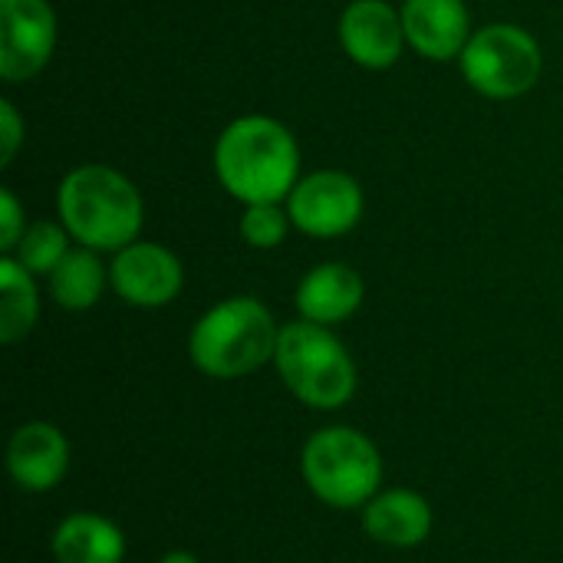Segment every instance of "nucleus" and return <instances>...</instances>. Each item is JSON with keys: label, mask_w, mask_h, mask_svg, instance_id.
<instances>
[{"label": "nucleus", "mask_w": 563, "mask_h": 563, "mask_svg": "<svg viewBox=\"0 0 563 563\" xmlns=\"http://www.w3.org/2000/svg\"><path fill=\"white\" fill-rule=\"evenodd\" d=\"M214 168L228 195L244 205H280L297 188L300 152L287 125L267 115L231 122L214 145Z\"/></svg>", "instance_id": "nucleus-1"}, {"label": "nucleus", "mask_w": 563, "mask_h": 563, "mask_svg": "<svg viewBox=\"0 0 563 563\" xmlns=\"http://www.w3.org/2000/svg\"><path fill=\"white\" fill-rule=\"evenodd\" d=\"M59 218L73 241L92 251H122L142 231L135 185L106 165H79L59 185Z\"/></svg>", "instance_id": "nucleus-2"}, {"label": "nucleus", "mask_w": 563, "mask_h": 563, "mask_svg": "<svg viewBox=\"0 0 563 563\" xmlns=\"http://www.w3.org/2000/svg\"><path fill=\"white\" fill-rule=\"evenodd\" d=\"M280 330L264 303L234 297L211 307L191 330V360L205 376L238 379L261 369L277 353Z\"/></svg>", "instance_id": "nucleus-3"}, {"label": "nucleus", "mask_w": 563, "mask_h": 563, "mask_svg": "<svg viewBox=\"0 0 563 563\" xmlns=\"http://www.w3.org/2000/svg\"><path fill=\"white\" fill-rule=\"evenodd\" d=\"M274 363L287 389L310 409H340L356 393V366L350 353L320 323H287Z\"/></svg>", "instance_id": "nucleus-4"}, {"label": "nucleus", "mask_w": 563, "mask_h": 563, "mask_svg": "<svg viewBox=\"0 0 563 563\" xmlns=\"http://www.w3.org/2000/svg\"><path fill=\"white\" fill-rule=\"evenodd\" d=\"M303 478L330 508H366L383 482L376 445L356 429H323L303 445Z\"/></svg>", "instance_id": "nucleus-5"}, {"label": "nucleus", "mask_w": 563, "mask_h": 563, "mask_svg": "<svg viewBox=\"0 0 563 563\" xmlns=\"http://www.w3.org/2000/svg\"><path fill=\"white\" fill-rule=\"evenodd\" d=\"M462 73L488 99L525 96L541 76L538 40L515 23H492L472 33L462 49Z\"/></svg>", "instance_id": "nucleus-6"}, {"label": "nucleus", "mask_w": 563, "mask_h": 563, "mask_svg": "<svg viewBox=\"0 0 563 563\" xmlns=\"http://www.w3.org/2000/svg\"><path fill=\"white\" fill-rule=\"evenodd\" d=\"M287 214L310 238H340L363 218V188L346 172H317L297 181L287 198Z\"/></svg>", "instance_id": "nucleus-7"}, {"label": "nucleus", "mask_w": 563, "mask_h": 563, "mask_svg": "<svg viewBox=\"0 0 563 563\" xmlns=\"http://www.w3.org/2000/svg\"><path fill=\"white\" fill-rule=\"evenodd\" d=\"M56 13L46 0H0V76L33 79L53 56Z\"/></svg>", "instance_id": "nucleus-8"}, {"label": "nucleus", "mask_w": 563, "mask_h": 563, "mask_svg": "<svg viewBox=\"0 0 563 563\" xmlns=\"http://www.w3.org/2000/svg\"><path fill=\"white\" fill-rule=\"evenodd\" d=\"M109 280L115 294L132 307H165L178 297L185 274L168 247L132 241L115 254L109 267Z\"/></svg>", "instance_id": "nucleus-9"}, {"label": "nucleus", "mask_w": 563, "mask_h": 563, "mask_svg": "<svg viewBox=\"0 0 563 563\" xmlns=\"http://www.w3.org/2000/svg\"><path fill=\"white\" fill-rule=\"evenodd\" d=\"M402 13L386 0H353L340 16V43L366 69H389L402 53Z\"/></svg>", "instance_id": "nucleus-10"}, {"label": "nucleus", "mask_w": 563, "mask_h": 563, "mask_svg": "<svg viewBox=\"0 0 563 563\" xmlns=\"http://www.w3.org/2000/svg\"><path fill=\"white\" fill-rule=\"evenodd\" d=\"M402 26L409 46L426 59L462 56L472 40V20L462 0H406Z\"/></svg>", "instance_id": "nucleus-11"}, {"label": "nucleus", "mask_w": 563, "mask_h": 563, "mask_svg": "<svg viewBox=\"0 0 563 563\" xmlns=\"http://www.w3.org/2000/svg\"><path fill=\"white\" fill-rule=\"evenodd\" d=\"M69 465V445L59 429L46 422L20 426L7 445V468L10 478L23 492H49L63 482Z\"/></svg>", "instance_id": "nucleus-12"}, {"label": "nucleus", "mask_w": 563, "mask_h": 563, "mask_svg": "<svg viewBox=\"0 0 563 563\" xmlns=\"http://www.w3.org/2000/svg\"><path fill=\"white\" fill-rule=\"evenodd\" d=\"M363 303V277L346 264H320L297 287V310L303 320L333 327L350 320Z\"/></svg>", "instance_id": "nucleus-13"}, {"label": "nucleus", "mask_w": 563, "mask_h": 563, "mask_svg": "<svg viewBox=\"0 0 563 563\" xmlns=\"http://www.w3.org/2000/svg\"><path fill=\"white\" fill-rule=\"evenodd\" d=\"M363 531L383 548H416L432 531V508L416 492H383L363 508Z\"/></svg>", "instance_id": "nucleus-14"}, {"label": "nucleus", "mask_w": 563, "mask_h": 563, "mask_svg": "<svg viewBox=\"0 0 563 563\" xmlns=\"http://www.w3.org/2000/svg\"><path fill=\"white\" fill-rule=\"evenodd\" d=\"M56 563H122L125 538L99 515H69L53 534Z\"/></svg>", "instance_id": "nucleus-15"}, {"label": "nucleus", "mask_w": 563, "mask_h": 563, "mask_svg": "<svg viewBox=\"0 0 563 563\" xmlns=\"http://www.w3.org/2000/svg\"><path fill=\"white\" fill-rule=\"evenodd\" d=\"M106 287V267L92 247H69L49 274V294L63 310H89Z\"/></svg>", "instance_id": "nucleus-16"}, {"label": "nucleus", "mask_w": 563, "mask_h": 563, "mask_svg": "<svg viewBox=\"0 0 563 563\" xmlns=\"http://www.w3.org/2000/svg\"><path fill=\"white\" fill-rule=\"evenodd\" d=\"M40 317V297L30 271L16 257L0 261V340L20 343Z\"/></svg>", "instance_id": "nucleus-17"}, {"label": "nucleus", "mask_w": 563, "mask_h": 563, "mask_svg": "<svg viewBox=\"0 0 563 563\" xmlns=\"http://www.w3.org/2000/svg\"><path fill=\"white\" fill-rule=\"evenodd\" d=\"M13 254L30 274H53L56 264L69 254V231L53 221H36L23 231Z\"/></svg>", "instance_id": "nucleus-18"}, {"label": "nucleus", "mask_w": 563, "mask_h": 563, "mask_svg": "<svg viewBox=\"0 0 563 563\" xmlns=\"http://www.w3.org/2000/svg\"><path fill=\"white\" fill-rule=\"evenodd\" d=\"M290 224L294 221H290L287 208H280V205H247V211L241 214V238L251 247L271 251L287 238Z\"/></svg>", "instance_id": "nucleus-19"}, {"label": "nucleus", "mask_w": 563, "mask_h": 563, "mask_svg": "<svg viewBox=\"0 0 563 563\" xmlns=\"http://www.w3.org/2000/svg\"><path fill=\"white\" fill-rule=\"evenodd\" d=\"M23 211H20V201L10 195V191H0V247L10 254L20 238H23Z\"/></svg>", "instance_id": "nucleus-20"}, {"label": "nucleus", "mask_w": 563, "mask_h": 563, "mask_svg": "<svg viewBox=\"0 0 563 563\" xmlns=\"http://www.w3.org/2000/svg\"><path fill=\"white\" fill-rule=\"evenodd\" d=\"M20 142H23V122H20V115L13 109V102L3 99L0 102V165L13 162Z\"/></svg>", "instance_id": "nucleus-21"}, {"label": "nucleus", "mask_w": 563, "mask_h": 563, "mask_svg": "<svg viewBox=\"0 0 563 563\" xmlns=\"http://www.w3.org/2000/svg\"><path fill=\"white\" fill-rule=\"evenodd\" d=\"M162 563H201L195 554H188V551H172V554H165Z\"/></svg>", "instance_id": "nucleus-22"}]
</instances>
